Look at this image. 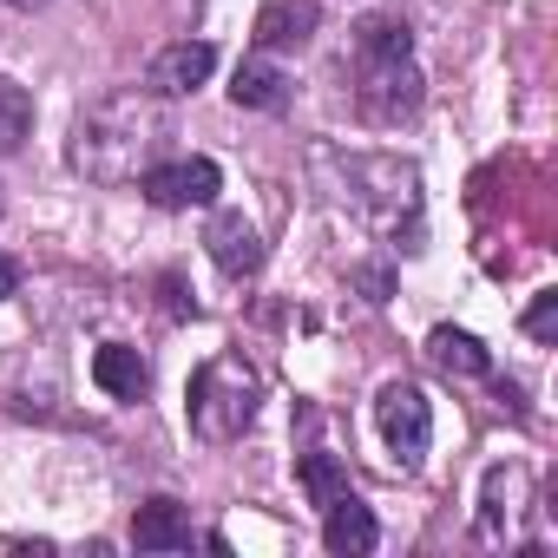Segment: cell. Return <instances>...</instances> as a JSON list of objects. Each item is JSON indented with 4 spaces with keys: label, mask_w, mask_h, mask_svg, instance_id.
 <instances>
[{
    "label": "cell",
    "mask_w": 558,
    "mask_h": 558,
    "mask_svg": "<svg viewBox=\"0 0 558 558\" xmlns=\"http://www.w3.org/2000/svg\"><path fill=\"white\" fill-rule=\"evenodd\" d=\"M158 290H165V310H171V316H197V303L184 296V276H165Z\"/></svg>",
    "instance_id": "obj_19"
},
{
    "label": "cell",
    "mask_w": 558,
    "mask_h": 558,
    "mask_svg": "<svg viewBox=\"0 0 558 558\" xmlns=\"http://www.w3.org/2000/svg\"><path fill=\"white\" fill-rule=\"evenodd\" d=\"M525 336H532V342H551V336H558V290H538V296H532Z\"/></svg>",
    "instance_id": "obj_18"
},
{
    "label": "cell",
    "mask_w": 558,
    "mask_h": 558,
    "mask_svg": "<svg viewBox=\"0 0 558 558\" xmlns=\"http://www.w3.org/2000/svg\"><path fill=\"white\" fill-rule=\"evenodd\" d=\"M323 8L316 0H269V8L256 14V47L263 53H290V47H310Z\"/></svg>",
    "instance_id": "obj_9"
},
{
    "label": "cell",
    "mask_w": 558,
    "mask_h": 558,
    "mask_svg": "<svg viewBox=\"0 0 558 558\" xmlns=\"http://www.w3.org/2000/svg\"><path fill=\"white\" fill-rule=\"evenodd\" d=\"M525 499H532V473H525L519 460L493 466L486 486H480V538H486V545H506L512 525H519V512H525Z\"/></svg>",
    "instance_id": "obj_6"
},
{
    "label": "cell",
    "mask_w": 558,
    "mask_h": 558,
    "mask_svg": "<svg viewBox=\"0 0 558 558\" xmlns=\"http://www.w3.org/2000/svg\"><path fill=\"white\" fill-rule=\"evenodd\" d=\"M93 381H99L112 401H138V395L151 388V362H145L138 349H125V342H106V349L93 355Z\"/></svg>",
    "instance_id": "obj_12"
},
{
    "label": "cell",
    "mask_w": 558,
    "mask_h": 558,
    "mask_svg": "<svg viewBox=\"0 0 558 558\" xmlns=\"http://www.w3.org/2000/svg\"><path fill=\"white\" fill-rule=\"evenodd\" d=\"M408 53H414L408 21H395V14H368V21L355 27V60H408Z\"/></svg>",
    "instance_id": "obj_15"
},
{
    "label": "cell",
    "mask_w": 558,
    "mask_h": 558,
    "mask_svg": "<svg viewBox=\"0 0 558 558\" xmlns=\"http://www.w3.org/2000/svg\"><path fill=\"white\" fill-rule=\"evenodd\" d=\"M27 132H34V93L0 73V158H14L27 145Z\"/></svg>",
    "instance_id": "obj_16"
},
{
    "label": "cell",
    "mask_w": 558,
    "mask_h": 558,
    "mask_svg": "<svg viewBox=\"0 0 558 558\" xmlns=\"http://www.w3.org/2000/svg\"><path fill=\"white\" fill-rule=\"evenodd\" d=\"M230 99H236L243 112H283V106H290V80L276 73V66H263V60H243V66L230 73Z\"/></svg>",
    "instance_id": "obj_13"
},
{
    "label": "cell",
    "mask_w": 558,
    "mask_h": 558,
    "mask_svg": "<svg viewBox=\"0 0 558 558\" xmlns=\"http://www.w3.org/2000/svg\"><path fill=\"white\" fill-rule=\"evenodd\" d=\"M204 250H210V263H217L223 276H236V283L263 269V236H256V223H250L243 210H217L210 230H204Z\"/></svg>",
    "instance_id": "obj_8"
},
{
    "label": "cell",
    "mask_w": 558,
    "mask_h": 558,
    "mask_svg": "<svg viewBox=\"0 0 558 558\" xmlns=\"http://www.w3.org/2000/svg\"><path fill=\"white\" fill-rule=\"evenodd\" d=\"M427 362H434L440 375H466V381L493 375V355H486L480 336H466V329H434V336H427Z\"/></svg>",
    "instance_id": "obj_14"
},
{
    "label": "cell",
    "mask_w": 558,
    "mask_h": 558,
    "mask_svg": "<svg viewBox=\"0 0 558 558\" xmlns=\"http://www.w3.org/2000/svg\"><path fill=\"white\" fill-rule=\"evenodd\" d=\"M138 191H145L158 210H204V204H217L223 171H217L210 158H171V165H151V171L138 178Z\"/></svg>",
    "instance_id": "obj_5"
},
{
    "label": "cell",
    "mask_w": 558,
    "mask_h": 558,
    "mask_svg": "<svg viewBox=\"0 0 558 558\" xmlns=\"http://www.w3.org/2000/svg\"><path fill=\"white\" fill-rule=\"evenodd\" d=\"M165 138H171V119H165L158 93H138L132 86V93H112V99H99V106H86L73 119L66 158L93 184H132V178H145L158 165Z\"/></svg>",
    "instance_id": "obj_1"
},
{
    "label": "cell",
    "mask_w": 558,
    "mask_h": 558,
    "mask_svg": "<svg viewBox=\"0 0 558 558\" xmlns=\"http://www.w3.org/2000/svg\"><path fill=\"white\" fill-rule=\"evenodd\" d=\"M132 545L138 551H191V519H184V506L178 499H145L138 512H132Z\"/></svg>",
    "instance_id": "obj_10"
},
{
    "label": "cell",
    "mask_w": 558,
    "mask_h": 558,
    "mask_svg": "<svg viewBox=\"0 0 558 558\" xmlns=\"http://www.w3.org/2000/svg\"><path fill=\"white\" fill-rule=\"evenodd\" d=\"M375 421H381L388 453H395L401 466H421V453H427V440H434V408H427V395H421L414 381H388L381 401H375Z\"/></svg>",
    "instance_id": "obj_4"
},
{
    "label": "cell",
    "mask_w": 558,
    "mask_h": 558,
    "mask_svg": "<svg viewBox=\"0 0 558 558\" xmlns=\"http://www.w3.org/2000/svg\"><path fill=\"white\" fill-rule=\"evenodd\" d=\"M323 545H329L336 558H362V551L381 545V525H375V512L349 493V499H336V506L323 512Z\"/></svg>",
    "instance_id": "obj_11"
},
{
    "label": "cell",
    "mask_w": 558,
    "mask_h": 558,
    "mask_svg": "<svg viewBox=\"0 0 558 558\" xmlns=\"http://www.w3.org/2000/svg\"><path fill=\"white\" fill-rule=\"evenodd\" d=\"M210 73H217V47H210V40H178V47H165V53L145 66V93L184 99V93H197Z\"/></svg>",
    "instance_id": "obj_7"
},
{
    "label": "cell",
    "mask_w": 558,
    "mask_h": 558,
    "mask_svg": "<svg viewBox=\"0 0 558 558\" xmlns=\"http://www.w3.org/2000/svg\"><path fill=\"white\" fill-rule=\"evenodd\" d=\"M256 375L243 355H217L191 375V427L197 440H236L256 421Z\"/></svg>",
    "instance_id": "obj_2"
},
{
    "label": "cell",
    "mask_w": 558,
    "mask_h": 558,
    "mask_svg": "<svg viewBox=\"0 0 558 558\" xmlns=\"http://www.w3.org/2000/svg\"><path fill=\"white\" fill-rule=\"evenodd\" d=\"M421 99H427V80H421L414 60H362V80H355V106H362V119H375V125H401V119L421 112Z\"/></svg>",
    "instance_id": "obj_3"
},
{
    "label": "cell",
    "mask_w": 558,
    "mask_h": 558,
    "mask_svg": "<svg viewBox=\"0 0 558 558\" xmlns=\"http://www.w3.org/2000/svg\"><path fill=\"white\" fill-rule=\"evenodd\" d=\"M8 8H21V14H34V8H47V0H8Z\"/></svg>",
    "instance_id": "obj_21"
},
{
    "label": "cell",
    "mask_w": 558,
    "mask_h": 558,
    "mask_svg": "<svg viewBox=\"0 0 558 558\" xmlns=\"http://www.w3.org/2000/svg\"><path fill=\"white\" fill-rule=\"evenodd\" d=\"M296 480H303V493H310V506H336V499H349V473H342V460L336 453H303L296 460Z\"/></svg>",
    "instance_id": "obj_17"
},
{
    "label": "cell",
    "mask_w": 558,
    "mask_h": 558,
    "mask_svg": "<svg viewBox=\"0 0 558 558\" xmlns=\"http://www.w3.org/2000/svg\"><path fill=\"white\" fill-rule=\"evenodd\" d=\"M8 296H21V263L0 256V303H8Z\"/></svg>",
    "instance_id": "obj_20"
}]
</instances>
